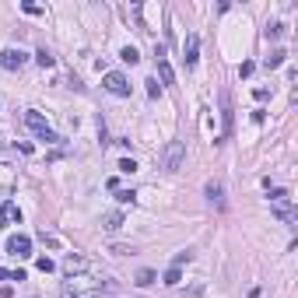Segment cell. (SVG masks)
Instances as JSON below:
<instances>
[{"label": "cell", "mask_w": 298, "mask_h": 298, "mask_svg": "<svg viewBox=\"0 0 298 298\" xmlns=\"http://www.w3.org/2000/svg\"><path fill=\"white\" fill-rule=\"evenodd\" d=\"M116 168H120L123 175H134V172H137V161H134V158H120V165H116Z\"/></svg>", "instance_id": "cell-16"}, {"label": "cell", "mask_w": 298, "mask_h": 298, "mask_svg": "<svg viewBox=\"0 0 298 298\" xmlns=\"http://www.w3.org/2000/svg\"><path fill=\"white\" fill-rule=\"evenodd\" d=\"M25 64H28V53H25V49H14V46H11V49L0 53V67H4V71H21Z\"/></svg>", "instance_id": "cell-4"}, {"label": "cell", "mask_w": 298, "mask_h": 298, "mask_svg": "<svg viewBox=\"0 0 298 298\" xmlns=\"http://www.w3.org/2000/svg\"><path fill=\"white\" fill-rule=\"evenodd\" d=\"M21 11H25V14H42V7H39V4H21Z\"/></svg>", "instance_id": "cell-26"}, {"label": "cell", "mask_w": 298, "mask_h": 298, "mask_svg": "<svg viewBox=\"0 0 298 298\" xmlns=\"http://www.w3.org/2000/svg\"><path fill=\"white\" fill-rule=\"evenodd\" d=\"M35 267H39L42 274H53V270H56V263H53L49 256H39V263H35Z\"/></svg>", "instance_id": "cell-19"}, {"label": "cell", "mask_w": 298, "mask_h": 298, "mask_svg": "<svg viewBox=\"0 0 298 298\" xmlns=\"http://www.w3.org/2000/svg\"><path fill=\"white\" fill-rule=\"evenodd\" d=\"M7 253H14V256H32V239H28V235H11V239H7Z\"/></svg>", "instance_id": "cell-5"}, {"label": "cell", "mask_w": 298, "mask_h": 298, "mask_svg": "<svg viewBox=\"0 0 298 298\" xmlns=\"http://www.w3.org/2000/svg\"><path fill=\"white\" fill-rule=\"evenodd\" d=\"M263 35H267V39H281V35H284V25H267Z\"/></svg>", "instance_id": "cell-21"}, {"label": "cell", "mask_w": 298, "mask_h": 298, "mask_svg": "<svg viewBox=\"0 0 298 298\" xmlns=\"http://www.w3.org/2000/svg\"><path fill=\"white\" fill-rule=\"evenodd\" d=\"M274 218H281L284 224H291L295 221V207H291L288 200H281V204H274Z\"/></svg>", "instance_id": "cell-11"}, {"label": "cell", "mask_w": 298, "mask_h": 298, "mask_svg": "<svg viewBox=\"0 0 298 298\" xmlns=\"http://www.w3.org/2000/svg\"><path fill=\"white\" fill-rule=\"evenodd\" d=\"M253 95H256V98H260V102H267V98H270V88H256V91H253Z\"/></svg>", "instance_id": "cell-28"}, {"label": "cell", "mask_w": 298, "mask_h": 298, "mask_svg": "<svg viewBox=\"0 0 298 298\" xmlns=\"http://www.w3.org/2000/svg\"><path fill=\"white\" fill-rule=\"evenodd\" d=\"M25 127H28V130H32L39 141H46V144H60V137L49 130V123H46L39 112H25Z\"/></svg>", "instance_id": "cell-2"}, {"label": "cell", "mask_w": 298, "mask_h": 298, "mask_svg": "<svg viewBox=\"0 0 298 298\" xmlns=\"http://www.w3.org/2000/svg\"><path fill=\"white\" fill-rule=\"evenodd\" d=\"M183 161H186V144L183 141H168L165 151H161V168L165 172H179Z\"/></svg>", "instance_id": "cell-1"}, {"label": "cell", "mask_w": 298, "mask_h": 298, "mask_svg": "<svg viewBox=\"0 0 298 298\" xmlns=\"http://www.w3.org/2000/svg\"><path fill=\"white\" fill-rule=\"evenodd\" d=\"M18 221H21V211H18L14 204H4V207H0V224L7 228V224H18Z\"/></svg>", "instance_id": "cell-8"}, {"label": "cell", "mask_w": 298, "mask_h": 298, "mask_svg": "<svg viewBox=\"0 0 298 298\" xmlns=\"http://www.w3.org/2000/svg\"><path fill=\"white\" fill-rule=\"evenodd\" d=\"M154 281H158L154 270H141V274H137V284H141V288H148V284H154Z\"/></svg>", "instance_id": "cell-17"}, {"label": "cell", "mask_w": 298, "mask_h": 298, "mask_svg": "<svg viewBox=\"0 0 298 298\" xmlns=\"http://www.w3.org/2000/svg\"><path fill=\"white\" fill-rule=\"evenodd\" d=\"M60 295H64V298H77V291L71 288V284H64V288H60Z\"/></svg>", "instance_id": "cell-29"}, {"label": "cell", "mask_w": 298, "mask_h": 298, "mask_svg": "<svg viewBox=\"0 0 298 298\" xmlns=\"http://www.w3.org/2000/svg\"><path fill=\"white\" fill-rule=\"evenodd\" d=\"M148 95H151V98H158V95H161V84H158L154 77H151V81H148Z\"/></svg>", "instance_id": "cell-23"}, {"label": "cell", "mask_w": 298, "mask_h": 298, "mask_svg": "<svg viewBox=\"0 0 298 298\" xmlns=\"http://www.w3.org/2000/svg\"><path fill=\"white\" fill-rule=\"evenodd\" d=\"M102 228H105V231H120V228H123V214H120V211H109V214L102 218Z\"/></svg>", "instance_id": "cell-12"}, {"label": "cell", "mask_w": 298, "mask_h": 298, "mask_svg": "<svg viewBox=\"0 0 298 298\" xmlns=\"http://www.w3.org/2000/svg\"><path fill=\"white\" fill-rule=\"evenodd\" d=\"M190 260H193V253H190V249H183V253H175L172 267H183V263H190Z\"/></svg>", "instance_id": "cell-22"}, {"label": "cell", "mask_w": 298, "mask_h": 298, "mask_svg": "<svg viewBox=\"0 0 298 298\" xmlns=\"http://www.w3.org/2000/svg\"><path fill=\"white\" fill-rule=\"evenodd\" d=\"M64 270H67V274H81V270H88V260L77 256V253H71V256L64 260Z\"/></svg>", "instance_id": "cell-9"}, {"label": "cell", "mask_w": 298, "mask_h": 298, "mask_svg": "<svg viewBox=\"0 0 298 298\" xmlns=\"http://www.w3.org/2000/svg\"><path fill=\"white\" fill-rule=\"evenodd\" d=\"M197 53H200V39H197V35H190V39H186V56H183V60H186V67H193V64L200 60Z\"/></svg>", "instance_id": "cell-10"}, {"label": "cell", "mask_w": 298, "mask_h": 298, "mask_svg": "<svg viewBox=\"0 0 298 298\" xmlns=\"http://www.w3.org/2000/svg\"><path fill=\"white\" fill-rule=\"evenodd\" d=\"M253 71H256V67H253V64H249V60H246V64H242V67H239V77H249V74H253Z\"/></svg>", "instance_id": "cell-27"}, {"label": "cell", "mask_w": 298, "mask_h": 298, "mask_svg": "<svg viewBox=\"0 0 298 298\" xmlns=\"http://www.w3.org/2000/svg\"><path fill=\"white\" fill-rule=\"evenodd\" d=\"M284 56H288L284 49H274V53L267 56V71H274V67H281V64H284Z\"/></svg>", "instance_id": "cell-14"}, {"label": "cell", "mask_w": 298, "mask_h": 298, "mask_svg": "<svg viewBox=\"0 0 298 298\" xmlns=\"http://www.w3.org/2000/svg\"><path fill=\"white\" fill-rule=\"evenodd\" d=\"M158 74H161V88L165 84H175V74H172V67H168V60H165V49H158Z\"/></svg>", "instance_id": "cell-6"}, {"label": "cell", "mask_w": 298, "mask_h": 298, "mask_svg": "<svg viewBox=\"0 0 298 298\" xmlns=\"http://www.w3.org/2000/svg\"><path fill=\"white\" fill-rule=\"evenodd\" d=\"M270 200H274V204H281V200H288V190H270Z\"/></svg>", "instance_id": "cell-24"}, {"label": "cell", "mask_w": 298, "mask_h": 298, "mask_svg": "<svg viewBox=\"0 0 298 298\" xmlns=\"http://www.w3.org/2000/svg\"><path fill=\"white\" fill-rule=\"evenodd\" d=\"M109 253H116V256H130V253H134V246H112Z\"/></svg>", "instance_id": "cell-25"}, {"label": "cell", "mask_w": 298, "mask_h": 298, "mask_svg": "<svg viewBox=\"0 0 298 298\" xmlns=\"http://www.w3.org/2000/svg\"><path fill=\"white\" fill-rule=\"evenodd\" d=\"M116 200H120V204H134L137 193H134V190H116Z\"/></svg>", "instance_id": "cell-18"}, {"label": "cell", "mask_w": 298, "mask_h": 298, "mask_svg": "<svg viewBox=\"0 0 298 298\" xmlns=\"http://www.w3.org/2000/svg\"><path fill=\"white\" fill-rule=\"evenodd\" d=\"M0 256H4V253H0Z\"/></svg>", "instance_id": "cell-30"}, {"label": "cell", "mask_w": 298, "mask_h": 298, "mask_svg": "<svg viewBox=\"0 0 298 298\" xmlns=\"http://www.w3.org/2000/svg\"><path fill=\"white\" fill-rule=\"evenodd\" d=\"M120 60H123V64H130V67H134V64H137V60H141V53H137V49H134V46H123V49H120Z\"/></svg>", "instance_id": "cell-13"}, {"label": "cell", "mask_w": 298, "mask_h": 298, "mask_svg": "<svg viewBox=\"0 0 298 298\" xmlns=\"http://www.w3.org/2000/svg\"><path fill=\"white\" fill-rule=\"evenodd\" d=\"M204 193H207V200H211V204H218V207H224V186L218 183V179H211V183L204 186Z\"/></svg>", "instance_id": "cell-7"}, {"label": "cell", "mask_w": 298, "mask_h": 298, "mask_svg": "<svg viewBox=\"0 0 298 298\" xmlns=\"http://www.w3.org/2000/svg\"><path fill=\"white\" fill-rule=\"evenodd\" d=\"M179 277H183V274H179V267H168L161 281H165V284H179Z\"/></svg>", "instance_id": "cell-20"}, {"label": "cell", "mask_w": 298, "mask_h": 298, "mask_svg": "<svg viewBox=\"0 0 298 298\" xmlns=\"http://www.w3.org/2000/svg\"><path fill=\"white\" fill-rule=\"evenodd\" d=\"M102 88L109 95H116V98H130V81H127V74H120V71H105L102 74Z\"/></svg>", "instance_id": "cell-3"}, {"label": "cell", "mask_w": 298, "mask_h": 298, "mask_svg": "<svg viewBox=\"0 0 298 298\" xmlns=\"http://www.w3.org/2000/svg\"><path fill=\"white\" fill-rule=\"evenodd\" d=\"M35 64H39V67H53L56 60H53V53H49V49H39V53H35Z\"/></svg>", "instance_id": "cell-15"}]
</instances>
